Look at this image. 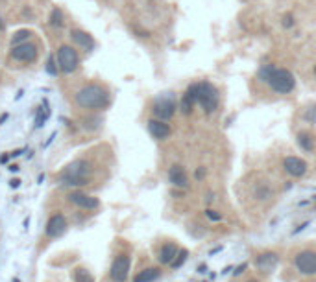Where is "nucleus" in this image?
Segmentation results:
<instances>
[{
  "label": "nucleus",
  "instance_id": "nucleus-13",
  "mask_svg": "<svg viewBox=\"0 0 316 282\" xmlns=\"http://www.w3.org/2000/svg\"><path fill=\"white\" fill-rule=\"evenodd\" d=\"M148 131L150 135L157 138V140H165L170 136V127L168 124H165V120H159V118H152L148 120Z\"/></svg>",
  "mask_w": 316,
  "mask_h": 282
},
{
  "label": "nucleus",
  "instance_id": "nucleus-31",
  "mask_svg": "<svg viewBox=\"0 0 316 282\" xmlns=\"http://www.w3.org/2000/svg\"><path fill=\"white\" fill-rule=\"evenodd\" d=\"M244 269H246V264L239 265V267H237V271H235V273H233V275H235V276H239V275H241V273H242V271H244Z\"/></svg>",
  "mask_w": 316,
  "mask_h": 282
},
{
  "label": "nucleus",
  "instance_id": "nucleus-16",
  "mask_svg": "<svg viewBox=\"0 0 316 282\" xmlns=\"http://www.w3.org/2000/svg\"><path fill=\"white\" fill-rule=\"evenodd\" d=\"M70 39L74 41L76 45L81 46L85 52H91L94 48V39L87 32H81V30H72L70 32Z\"/></svg>",
  "mask_w": 316,
  "mask_h": 282
},
{
  "label": "nucleus",
  "instance_id": "nucleus-30",
  "mask_svg": "<svg viewBox=\"0 0 316 282\" xmlns=\"http://www.w3.org/2000/svg\"><path fill=\"white\" fill-rule=\"evenodd\" d=\"M292 24H294V17H292V15H285V17H283V26H285V28H290Z\"/></svg>",
  "mask_w": 316,
  "mask_h": 282
},
{
  "label": "nucleus",
  "instance_id": "nucleus-26",
  "mask_svg": "<svg viewBox=\"0 0 316 282\" xmlns=\"http://www.w3.org/2000/svg\"><path fill=\"white\" fill-rule=\"evenodd\" d=\"M48 114H50L48 109L45 111V114H43V111H39V113H37V118H35V127H43V125H45V120L48 118Z\"/></svg>",
  "mask_w": 316,
  "mask_h": 282
},
{
  "label": "nucleus",
  "instance_id": "nucleus-34",
  "mask_svg": "<svg viewBox=\"0 0 316 282\" xmlns=\"http://www.w3.org/2000/svg\"><path fill=\"white\" fill-rule=\"evenodd\" d=\"M10 170H12V172H17L19 166H17V164H13V166H10Z\"/></svg>",
  "mask_w": 316,
  "mask_h": 282
},
{
  "label": "nucleus",
  "instance_id": "nucleus-19",
  "mask_svg": "<svg viewBox=\"0 0 316 282\" xmlns=\"http://www.w3.org/2000/svg\"><path fill=\"white\" fill-rule=\"evenodd\" d=\"M298 144L305 152H312V150H314V140H312V136H310L309 133H299Z\"/></svg>",
  "mask_w": 316,
  "mask_h": 282
},
{
  "label": "nucleus",
  "instance_id": "nucleus-25",
  "mask_svg": "<svg viewBox=\"0 0 316 282\" xmlns=\"http://www.w3.org/2000/svg\"><path fill=\"white\" fill-rule=\"evenodd\" d=\"M303 118L307 120V122H310V124H316V105H312V107H309L305 111Z\"/></svg>",
  "mask_w": 316,
  "mask_h": 282
},
{
  "label": "nucleus",
  "instance_id": "nucleus-14",
  "mask_svg": "<svg viewBox=\"0 0 316 282\" xmlns=\"http://www.w3.org/2000/svg\"><path fill=\"white\" fill-rule=\"evenodd\" d=\"M279 262V256L276 253H263L255 258V267L261 269L263 273H270Z\"/></svg>",
  "mask_w": 316,
  "mask_h": 282
},
{
  "label": "nucleus",
  "instance_id": "nucleus-9",
  "mask_svg": "<svg viewBox=\"0 0 316 282\" xmlns=\"http://www.w3.org/2000/svg\"><path fill=\"white\" fill-rule=\"evenodd\" d=\"M130 256H126V254H121V256H117L115 260H113V265H111V271L110 275L111 278L115 282H124L128 278V273H130Z\"/></svg>",
  "mask_w": 316,
  "mask_h": 282
},
{
  "label": "nucleus",
  "instance_id": "nucleus-23",
  "mask_svg": "<svg viewBox=\"0 0 316 282\" xmlns=\"http://www.w3.org/2000/svg\"><path fill=\"white\" fill-rule=\"evenodd\" d=\"M187 258H189V251H187V249H181V251H178L176 258H174V262L170 265H172V267H181V265L187 262Z\"/></svg>",
  "mask_w": 316,
  "mask_h": 282
},
{
  "label": "nucleus",
  "instance_id": "nucleus-33",
  "mask_svg": "<svg viewBox=\"0 0 316 282\" xmlns=\"http://www.w3.org/2000/svg\"><path fill=\"white\" fill-rule=\"evenodd\" d=\"M203 174H205V172H203V170H200V172H196V177H203Z\"/></svg>",
  "mask_w": 316,
  "mask_h": 282
},
{
  "label": "nucleus",
  "instance_id": "nucleus-29",
  "mask_svg": "<svg viewBox=\"0 0 316 282\" xmlns=\"http://www.w3.org/2000/svg\"><path fill=\"white\" fill-rule=\"evenodd\" d=\"M46 70L54 76V74H58V68H56V63H54V56L48 57V65H46Z\"/></svg>",
  "mask_w": 316,
  "mask_h": 282
},
{
  "label": "nucleus",
  "instance_id": "nucleus-15",
  "mask_svg": "<svg viewBox=\"0 0 316 282\" xmlns=\"http://www.w3.org/2000/svg\"><path fill=\"white\" fill-rule=\"evenodd\" d=\"M168 179H170V183H172L174 186H178V188H187V186H189V177L185 174V168L179 166V164H174L172 168L168 170Z\"/></svg>",
  "mask_w": 316,
  "mask_h": 282
},
{
  "label": "nucleus",
  "instance_id": "nucleus-28",
  "mask_svg": "<svg viewBox=\"0 0 316 282\" xmlns=\"http://www.w3.org/2000/svg\"><path fill=\"white\" fill-rule=\"evenodd\" d=\"M205 216L209 218V220H213V221H220L222 220V216L217 212V210H213V209H207L205 210Z\"/></svg>",
  "mask_w": 316,
  "mask_h": 282
},
{
  "label": "nucleus",
  "instance_id": "nucleus-4",
  "mask_svg": "<svg viewBox=\"0 0 316 282\" xmlns=\"http://www.w3.org/2000/svg\"><path fill=\"white\" fill-rule=\"evenodd\" d=\"M152 113L159 120H170L176 113V98L172 92H163L161 96L155 98L152 105Z\"/></svg>",
  "mask_w": 316,
  "mask_h": 282
},
{
  "label": "nucleus",
  "instance_id": "nucleus-8",
  "mask_svg": "<svg viewBox=\"0 0 316 282\" xmlns=\"http://www.w3.org/2000/svg\"><path fill=\"white\" fill-rule=\"evenodd\" d=\"M294 264L299 273L303 275H314L316 273V253L314 251H299L294 258Z\"/></svg>",
  "mask_w": 316,
  "mask_h": 282
},
{
  "label": "nucleus",
  "instance_id": "nucleus-27",
  "mask_svg": "<svg viewBox=\"0 0 316 282\" xmlns=\"http://www.w3.org/2000/svg\"><path fill=\"white\" fill-rule=\"evenodd\" d=\"M100 124H102V120L100 118H85V124H83V127L85 129H96V127H100Z\"/></svg>",
  "mask_w": 316,
  "mask_h": 282
},
{
  "label": "nucleus",
  "instance_id": "nucleus-32",
  "mask_svg": "<svg viewBox=\"0 0 316 282\" xmlns=\"http://www.w3.org/2000/svg\"><path fill=\"white\" fill-rule=\"evenodd\" d=\"M10 185H12V188H17V186L21 185V181H19V179H13L12 183H10Z\"/></svg>",
  "mask_w": 316,
  "mask_h": 282
},
{
  "label": "nucleus",
  "instance_id": "nucleus-1",
  "mask_svg": "<svg viewBox=\"0 0 316 282\" xmlns=\"http://www.w3.org/2000/svg\"><path fill=\"white\" fill-rule=\"evenodd\" d=\"M74 98L81 109H103L110 105V92L96 83L81 87Z\"/></svg>",
  "mask_w": 316,
  "mask_h": 282
},
{
  "label": "nucleus",
  "instance_id": "nucleus-37",
  "mask_svg": "<svg viewBox=\"0 0 316 282\" xmlns=\"http://www.w3.org/2000/svg\"><path fill=\"white\" fill-rule=\"evenodd\" d=\"M252 282H255V280H252Z\"/></svg>",
  "mask_w": 316,
  "mask_h": 282
},
{
  "label": "nucleus",
  "instance_id": "nucleus-2",
  "mask_svg": "<svg viewBox=\"0 0 316 282\" xmlns=\"http://www.w3.org/2000/svg\"><path fill=\"white\" fill-rule=\"evenodd\" d=\"M92 174L91 164L87 161H74L59 175V183L63 186H83L89 183V177Z\"/></svg>",
  "mask_w": 316,
  "mask_h": 282
},
{
  "label": "nucleus",
  "instance_id": "nucleus-22",
  "mask_svg": "<svg viewBox=\"0 0 316 282\" xmlns=\"http://www.w3.org/2000/svg\"><path fill=\"white\" fill-rule=\"evenodd\" d=\"M74 280L76 282H94V278H92V275L87 269L78 267V269L74 271Z\"/></svg>",
  "mask_w": 316,
  "mask_h": 282
},
{
  "label": "nucleus",
  "instance_id": "nucleus-20",
  "mask_svg": "<svg viewBox=\"0 0 316 282\" xmlns=\"http://www.w3.org/2000/svg\"><path fill=\"white\" fill-rule=\"evenodd\" d=\"M30 35H32V32H30V30H19V32H15V34H13V37H12V46L26 43V41L30 39Z\"/></svg>",
  "mask_w": 316,
  "mask_h": 282
},
{
  "label": "nucleus",
  "instance_id": "nucleus-17",
  "mask_svg": "<svg viewBox=\"0 0 316 282\" xmlns=\"http://www.w3.org/2000/svg\"><path fill=\"white\" fill-rule=\"evenodd\" d=\"M176 254H178V247L174 243H165L161 251H159V262L161 264H172Z\"/></svg>",
  "mask_w": 316,
  "mask_h": 282
},
{
  "label": "nucleus",
  "instance_id": "nucleus-35",
  "mask_svg": "<svg viewBox=\"0 0 316 282\" xmlns=\"http://www.w3.org/2000/svg\"><path fill=\"white\" fill-rule=\"evenodd\" d=\"M2 30H4V21L0 19V32H2Z\"/></svg>",
  "mask_w": 316,
  "mask_h": 282
},
{
  "label": "nucleus",
  "instance_id": "nucleus-24",
  "mask_svg": "<svg viewBox=\"0 0 316 282\" xmlns=\"http://www.w3.org/2000/svg\"><path fill=\"white\" fill-rule=\"evenodd\" d=\"M192 107H194V102H192L190 98H187L183 94V98H181V113H183V114H190V113H192Z\"/></svg>",
  "mask_w": 316,
  "mask_h": 282
},
{
  "label": "nucleus",
  "instance_id": "nucleus-11",
  "mask_svg": "<svg viewBox=\"0 0 316 282\" xmlns=\"http://www.w3.org/2000/svg\"><path fill=\"white\" fill-rule=\"evenodd\" d=\"M69 201L70 203H74L76 207H80V209H85V210H94L100 207V201L96 198H92L89 194H83V192H72L69 196Z\"/></svg>",
  "mask_w": 316,
  "mask_h": 282
},
{
  "label": "nucleus",
  "instance_id": "nucleus-7",
  "mask_svg": "<svg viewBox=\"0 0 316 282\" xmlns=\"http://www.w3.org/2000/svg\"><path fill=\"white\" fill-rule=\"evenodd\" d=\"M12 57L19 63H34L37 59V46L28 41L23 45L12 46Z\"/></svg>",
  "mask_w": 316,
  "mask_h": 282
},
{
  "label": "nucleus",
  "instance_id": "nucleus-18",
  "mask_svg": "<svg viewBox=\"0 0 316 282\" xmlns=\"http://www.w3.org/2000/svg\"><path fill=\"white\" fill-rule=\"evenodd\" d=\"M159 275H161V271L157 269V267H146V269H143L133 278V282H154L159 278Z\"/></svg>",
  "mask_w": 316,
  "mask_h": 282
},
{
  "label": "nucleus",
  "instance_id": "nucleus-36",
  "mask_svg": "<svg viewBox=\"0 0 316 282\" xmlns=\"http://www.w3.org/2000/svg\"><path fill=\"white\" fill-rule=\"evenodd\" d=\"M314 72H316V68H314Z\"/></svg>",
  "mask_w": 316,
  "mask_h": 282
},
{
  "label": "nucleus",
  "instance_id": "nucleus-3",
  "mask_svg": "<svg viewBox=\"0 0 316 282\" xmlns=\"http://www.w3.org/2000/svg\"><path fill=\"white\" fill-rule=\"evenodd\" d=\"M266 83L270 85L272 89L276 90V92H281V94H288L290 90H294L296 87V78H294V74L287 68H276L272 70L270 78Z\"/></svg>",
  "mask_w": 316,
  "mask_h": 282
},
{
  "label": "nucleus",
  "instance_id": "nucleus-10",
  "mask_svg": "<svg viewBox=\"0 0 316 282\" xmlns=\"http://www.w3.org/2000/svg\"><path fill=\"white\" fill-rule=\"evenodd\" d=\"M67 231V218L63 214H54L46 223V236L58 238Z\"/></svg>",
  "mask_w": 316,
  "mask_h": 282
},
{
  "label": "nucleus",
  "instance_id": "nucleus-6",
  "mask_svg": "<svg viewBox=\"0 0 316 282\" xmlns=\"http://www.w3.org/2000/svg\"><path fill=\"white\" fill-rule=\"evenodd\" d=\"M58 63H59V68H61L65 74H70L78 68V65H80V57H78V54H76V50L72 48V46L63 45L58 50Z\"/></svg>",
  "mask_w": 316,
  "mask_h": 282
},
{
  "label": "nucleus",
  "instance_id": "nucleus-5",
  "mask_svg": "<svg viewBox=\"0 0 316 282\" xmlns=\"http://www.w3.org/2000/svg\"><path fill=\"white\" fill-rule=\"evenodd\" d=\"M198 103H200L201 109H203L207 114L215 113L220 103V94H219V90H217V87L211 83H207V81L200 83V98H198Z\"/></svg>",
  "mask_w": 316,
  "mask_h": 282
},
{
  "label": "nucleus",
  "instance_id": "nucleus-12",
  "mask_svg": "<svg viewBox=\"0 0 316 282\" xmlns=\"http://www.w3.org/2000/svg\"><path fill=\"white\" fill-rule=\"evenodd\" d=\"M283 168L292 177H303L307 174V163L299 157H287L283 161Z\"/></svg>",
  "mask_w": 316,
  "mask_h": 282
},
{
  "label": "nucleus",
  "instance_id": "nucleus-21",
  "mask_svg": "<svg viewBox=\"0 0 316 282\" xmlns=\"http://www.w3.org/2000/svg\"><path fill=\"white\" fill-rule=\"evenodd\" d=\"M50 24L54 26V28H61V26H63V13H61V10H58V8L52 10Z\"/></svg>",
  "mask_w": 316,
  "mask_h": 282
}]
</instances>
